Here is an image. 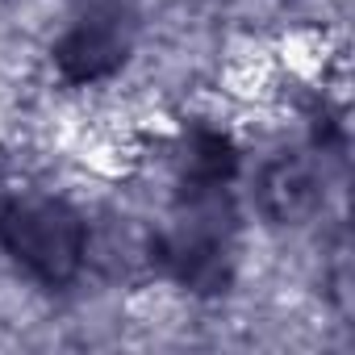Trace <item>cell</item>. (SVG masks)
<instances>
[{"label":"cell","instance_id":"6da1fadb","mask_svg":"<svg viewBox=\"0 0 355 355\" xmlns=\"http://www.w3.org/2000/svg\"><path fill=\"white\" fill-rule=\"evenodd\" d=\"M234 234L230 189L218 180H180L171 218L155 239V263L193 293H222L234 272Z\"/></svg>","mask_w":355,"mask_h":355},{"label":"cell","instance_id":"7a4b0ae2","mask_svg":"<svg viewBox=\"0 0 355 355\" xmlns=\"http://www.w3.org/2000/svg\"><path fill=\"white\" fill-rule=\"evenodd\" d=\"M5 251L42 284H71L88 255V226L63 197H21L0 218Z\"/></svg>","mask_w":355,"mask_h":355},{"label":"cell","instance_id":"3957f363","mask_svg":"<svg viewBox=\"0 0 355 355\" xmlns=\"http://www.w3.org/2000/svg\"><path fill=\"white\" fill-rule=\"evenodd\" d=\"M138 42V5L134 0H92L71 21L55 46V63L71 84H96L113 76Z\"/></svg>","mask_w":355,"mask_h":355},{"label":"cell","instance_id":"277c9868","mask_svg":"<svg viewBox=\"0 0 355 355\" xmlns=\"http://www.w3.org/2000/svg\"><path fill=\"white\" fill-rule=\"evenodd\" d=\"M259 214L276 226H297L318 214L322 205V171L309 155H280L263 163L255 180Z\"/></svg>","mask_w":355,"mask_h":355},{"label":"cell","instance_id":"5b68a950","mask_svg":"<svg viewBox=\"0 0 355 355\" xmlns=\"http://www.w3.org/2000/svg\"><path fill=\"white\" fill-rule=\"evenodd\" d=\"M9 205H13V193H9V167H5V159H0V218H5Z\"/></svg>","mask_w":355,"mask_h":355}]
</instances>
